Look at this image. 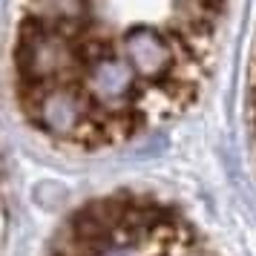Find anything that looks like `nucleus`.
I'll return each instance as SVG.
<instances>
[{
	"label": "nucleus",
	"instance_id": "f257e3e1",
	"mask_svg": "<svg viewBox=\"0 0 256 256\" xmlns=\"http://www.w3.org/2000/svg\"><path fill=\"white\" fill-rule=\"evenodd\" d=\"M18 104L29 121H35L52 138L81 144L84 132L95 118V106L81 84H52V86H26L18 84Z\"/></svg>",
	"mask_w": 256,
	"mask_h": 256
},
{
	"label": "nucleus",
	"instance_id": "f03ea898",
	"mask_svg": "<svg viewBox=\"0 0 256 256\" xmlns=\"http://www.w3.org/2000/svg\"><path fill=\"white\" fill-rule=\"evenodd\" d=\"M81 86L90 95L92 106L104 116H118V112L132 110L138 104L141 92L138 75L121 52H112V55L90 64L81 75Z\"/></svg>",
	"mask_w": 256,
	"mask_h": 256
},
{
	"label": "nucleus",
	"instance_id": "7ed1b4c3",
	"mask_svg": "<svg viewBox=\"0 0 256 256\" xmlns=\"http://www.w3.org/2000/svg\"><path fill=\"white\" fill-rule=\"evenodd\" d=\"M121 55L136 70L138 81L162 84L178 66V49L176 40L152 29V26H132L121 40Z\"/></svg>",
	"mask_w": 256,
	"mask_h": 256
},
{
	"label": "nucleus",
	"instance_id": "20e7f679",
	"mask_svg": "<svg viewBox=\"0 0 256 256\" xmlns=\"http://www.w3.org/2000/svg\"><path fill=\"white\" fill-rule=\"evenodd\" d=\"M26 14H35L58 35L78 40L92 32V0H26Z\"/></svg>",
	"mask_w": 256,
	"mask_h": 256
},
{
	"label": "nucleus",
	"instance_id": "39448f33",
	"mask_svg": "<svg viewBox=\"0 0 256 256\" xmlns=\"http://www.w3.org/2000/svg\"><path fill=\"white\" fill-rule=\"evenodd\" d=\"M98 256H147V254H138V244H136V242H121V239H112L104 250H98Z\"/></svg>",
	"mask_w": 256,
	"mask_h": 256
}]
</instances>
